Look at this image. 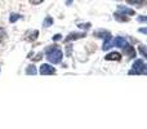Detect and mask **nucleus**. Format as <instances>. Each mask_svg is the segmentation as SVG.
<instances>
[{
    "label": "nucleus",
    "mask_w": 147,
    "mask_h": 129,
    "mask_svg": "<svg viewBox=\"0 0 147 129\" xmlns=\"http://www.w3.org/2000/svg\"><path fill=\"white\" fill-rule=\"evenodd\" d=\"M123 53L127 54V56H129L130 58H136V57H137V53H136L134 48H133L130 44H128L127 47H124V48H123Z\"/></svg>",
    "instance_id": "obj_8"
},
{
    "label": "nucleus",
    "mask_w": 147,
    "mask_h": 129,
    "mask_svg": "<svg viewBox=\"0 0 147 129\" xmlns=\"http://www.w3.org/2000/svg\"><path fill=\"white\" fill-rule=\"evenodd\" d=\"M72 4V0H66V5H71Z\"/></svg>",
    "instance_id": "obj_27"
},
{
    "label": "nucleus",
    "mask_w": 147,
    "mask_h": 129,
    "mask_svg": "<svg viewBox=\"0 0 147 129\" xmlns=\"http://www.w3.org/2000/svg\"><path fill=\"white\" fill-rule=\"evenodd\" d=\"M93 36H94V38H98V39H103V40H106V39H112L111 32H110V31H107V30H103V28L96 30L93 32Z\"/></svg>",
    "instance_id": "obj_3"
},
{
    "label": "nucleus",
    "mask_w": 147,
    "mask_h": 129,
    "mask_svg": "<svg viewBox=\"0 0 147 129\" xmlns=\"http://www.w3.org/2000/svg\"><path fill=\"white\" fill-rule=\"evenodd\" d=\"M40 74L41 75H54L56 74V68L49 63H43L40 66Z\"/></svg>",
    "instance_id": "obj_4"
},
{
    "label": "nucleus",
    "mask_w": 147,
    "mask_h": 129,
    "mask_svg": "<svg viewBox=\"0 0 147 129\" xmlns=\"http://www.w3.org/2000/svg\"><path fill=\"white\" fill-rule=\"evenodd\" d=\"M31 58H32L34 62H38V61H40V59L43 58V53H38L35 57H31Z\"/></svg>",
    "instance_id": "obj_21"
},
{
    "label": "nucleus",
    "mask_w": 147,
    "mask_h": 129,
    "mask_svg": "<svg viewBox=\"0 0 147 129\" xmlns=\"http://www.w3.org/2000/svg\"><path fill=\"white\" fill-rule=\"evenodd\" d=\"M7 39V34L4 31H0V41H4Z\"/></svg>",
    "instance_id": "obj_24"
},
{
    "label": "nucleus",
    "mask_w": 147,
    "mask_h": 129,
    "mask_svg": "<svg viewBox=\"0 0 147 129\" xmlns=\"http://www.w3.org/2000/svg\"><path fill=\"white\" fill-rule=\"evenodd\" d=\"M128 41L125 38H123V36H116V38L112 40V47H116V48H124V47L128 45Z\"/></svg>",
    "instance_id": "obj_5"
},
{
    "label": "nucleus",
    "mask_w": 147,
    "mask_h": 129,
    "mask_svg": "<svg viewBox=\"0 0 147 129\" xmlns=\"http://www.w3.org/2000/svg\"><path fill=\"white\" fill-rule=\"evenodd\" d=\"M146 1L147 0H127V3L129 5H136V7H138V8L143 7V5L146 4Z\"/></svg>",
    "instance_id": "obj_12"
},
{
    "label": "nucleus",
    "mask_w": 147,
    "mask_h": 129,
    "mask_svg": "<svg viewBox=\"0 0 147 129\" xmlns=\"http://www.w3.org/2000/svg\"><path fill=\"white\" fill-rule=\"evenodd\" d=\"M52 25H53V18H52L51 16H47L43 22V26L44 27H49V26H52Z\"/></svg>",
    "instance_id": "obj_16"
},
{
    "label": "nucleus",
    "mask_w": 147,
    "mask_h": 129,
    "mask_svg": "<svg viewBox=\"0 0 147 129\" xmlns=\"http://www.w3.org/2000/svg\"><path fill=\"white\" fill-rule=\"evenodd\" d=\"M112 47V39H106V40L103 41V45H102V49L103 51H109L110 48Z\"/></svg>",
    "instance_id": "obj_15"
},
{
    "label": "nucleus",
    "mask_w": 147,
    "mask_h": 129,
    "mask_svg": "<svg viewBox=\"0 0 147 129\" xmlns=\"http://www.w3.org/2000/svg\"><path fill=\"white\" fill-rule=\"evenodd\" d=\"M137 21L141 23H147V16H138Z\"/></svg>",
    "instance_id": "obj_20"
},
{
    "label": "nucleus",
    "mask_w": 147,
    "mask_h": 129,
    "mask_svg": "<svg viewBox=\"0 0 147 129\" xmlns=\"http://www.w3.org/2000/svg\"><path fill=\"white\" fill-rule=\"evenodd\" d=\"M39 36V31L38 30H31V31H27L25 34V40L26 41H35Z\"/></svg>",
    "instance_id": "obj_7"
},
{
    "label": "nucleus",
    "mask_w": 147,
    "mask_h": 129,
    "mask_svg": "<svg viewBox=\"0 0 147 129\" xmlns=\"http://www.w3.org/2000/svg\"><path fill=\"white\" fill-rule=\"evenodd\" d=\"M26 74L27 75H36L38 74V70H36V66L35 65H28L27 67H26Z\"/></svg>",
    "instance_id": "obj_13"
},
{
    "label": "nucleus",
    "mask_w": 147,
    "mask_h": 129,
    "mask_svg": "<svg viewBox=\"0 0 147 129\" xmlns=\"http://www.w3.org/2000/svg\"><path fill=\"white\" fill-rule=\"evenodd\" d=\"M90 23H79V25H78V27L79 28H83V30H88V28H90Z\"/></svg>",
    "instance_id": "obj_19"
},
{
    "label": "nucleus",
    "mask_w": 147,
    "mask_h": 129,
    "mask_svg": "<svg viewBox=\"0 0 147 129\" xmlns=\"http://www.w3.org/2000/svg\"><path fill=\"white\" fill-rule=\"evenodd\" d=\"M52 39H53V41H58V40H61V39H62V35H61V34H56V35H54Z\"/></svg>",
    "instance_id": "obj_23"
},
{
    "label": "nucleus",
    "mask_w": 147,
    "mask_h": 129,
    "mask_svg": "<svg viewBox=\"0 0 147 129\" xmlns=\"http://www.w3.org/2000/svg\"><path fill=\"white\" fill-rule=\"evenodd\" d=\"M129 75H147V63L142 59H136L132 66V70L128 71Z\"/></svg>",
    "instance_id": "obj_1"
},
{
    "label": "nucleus",
    "mask_w": 147,
    "mask_h": 129,
    "mask_svg": "<svg viewBox=\"0 0 147 129\" xmlns=\"http://www.w3.org/2000/svg\"><path fill=\"white\" fill-rule=\"evenodd\" d=\"M138 51H140V53L142 54V57H145L147 59V47H145L143 44H141V45L138 47Z\"/></svg>",
    "instance_id": "obj_17"
},
{
    "label": "nucleus",
    "mask_w": 147,
    "mask_h": 129,
    "mask_svg": "<svg viewBox=\"0 0 147 129\" xmlns=\"http://www.w3.org/2000/svg\"><path fill=\"white\" fill-rule=\"evenodd\" d=\"M138 31H140L141 34H145V35H147V27H141V28H138Z\"/></svg>",
    "instance_id": "obj_26"
},
{
    "label": "nucleus",
    "mask_w": 147,
    "mask_h": 129,
    "mask_svg": "<svg viewBox=\"0 0 147 129\" xmlns=\"http://www.w3.org/2000/svg\"><path fill=\"white\" fill-rule=\"evenodd\" d=\"M86 36V32H71L66 36L65 39V43H69V41H74V40H79V39H83Z\"/></svg>",
    "instance_id": "obj_6"
},
{
    "label": "nucleus",
    "mask_w": 147,
    "mask_h": 129,
    "mask_svg": "<svg viewBox=\"0 0 147 129\" xmlns=\"http://www.w3.org/2000/svg\"><path fill=\"white\" fill-rule=\"evenodd\" d=\"M28 1H30L31 4H34V5H38V4H40V3H43L44 0H28Z\"/></svg>",
    "instance_id": "obj_25"
},
{
    "label": "nucleus",
    "mask_w": 147,
    "mask_h": 129,
    "mask_svg": "<svg viewBox=\"0 0 147 129\" xmlns=\"http://www.w3.org/2000/svg\"><path fill=\"white\" fill-rule=\"evenodd\" d=\"M62 58H63V53H62V51H61L59 48L47 54V59H48L51 63H53V65L61 63V62H62Z\"/></svg>",
    "instance_id": "obj_2"
},
{
    "label": "nucleus",
    "mask_w": 147,
    "mask_h": 129,
    "mask_svg": "<svg viewBox=\"0 0 147 129\" xmlns=\"http://www.w3.org/2000/svg\"><path fill=\"white\" fill-rule=\"evenodd\" d=\"M58 48H59V47L57 45V44H53V45H49V47H47V48H45V54L51 53V52L56 51V49H58Z\"/></svg>",
    "instance_id": "obj_18"
},
{
    "label": "nucleus",
    "mask_w": 147,
    "mask_h": 129,
    "mask_svg": "<svg viewBox=\"0 0 147 129\" xmlns=\"http://www.w3.org/2000/svg\"><path fill=\"white\" fill-rule=\"evenodd\" d=\"M105 59L106 61H120L121 59V54L117 53V52H111V53L105 56Z\"/></svg>",
    "instance_id": "obj_11"
},
{
    "label": "nucleus",
    "mask_w": 147,
    "mask_h": 129,
    "mask_svg": "<svg viewBox=\"0 0 147 129\" xmlns=\"http://www.w3.org/2000/svg\"><path fill=\"white\" fill-rule=\"evenodd\" d=\"M22 18V16L21 14H18V13H12L10 14V17H9V22L10 23H14V22H17L18 20H21Z\"/></svg>",
    "instance_id": "obj_14"
},
{
    "label": "nucleus",
    "mask_w": 147,
    "mask_h": 129,
    "mask_svg": "<svg viewBox=\"0 0 147 129\" xmlns=\"http://www.w3.org/2000/svg\"><path fill=\"white\" fill-rule=\"evenodd\" d=\"M114 18L117 22H128V21H129V17H128L127 14H124V13L119 12V10H116V12L114 13Z\"/></svg>",
    "instance_id": "obj_10"
},
{
    "label": "nucleus",
    "mask_w": 147,
    "mask_h": 129,
    "mask_svg": "<svg viewBox=\"0 0 147 129\" xmlns=\"http://www.w3.org/2000/svg\"><path fill=\"white\" fill-rule=\"evenodd\" d=\"M71 53H72V45H71V44H70V45H66V54H67V57L71 56Z\"/></svg>",
    "instance_id": "obj_22"
},
{
    "label": "nucleus",
    "mask_w": 147,
    "mask_h": 129,
    "mask_svg": "<svg viewBox=\"0 0 147 129\" xmlns=\"http://www.w3.org/2000/svg\"><path fill=\"white\" fill-rule=\"evenodd\" d=\"M117 10L124 13V14H127V16H136V10L132 9V8L125 7V5H117Z\"/></svg>",
    "instance_id": "obj_9"
}]
</instances>
